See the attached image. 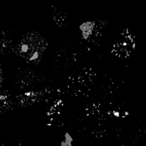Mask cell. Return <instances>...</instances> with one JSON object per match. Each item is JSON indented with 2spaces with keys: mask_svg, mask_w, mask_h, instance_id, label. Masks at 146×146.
Returning a JSON list of instances; mask_svg holds the SVG:
<instances>
[{
  "mask_svg": "<svg viewBox=\"0 0 146 146\" xmlns=\"http://www.w3.org/2000/svg\"><path fill=\"white\" fill-rule=\"evenodd\" d=\"M47 42L37 32H31L22 37L14 48L17 56L30 64H37L46 50Z\"/></svg>",
  "mask_w": 146,
  "mask_h": 146,
  "instance_id": "cell-1",
  "label": "cell"
},
{
  "mask_svg": "<svg viewBox=\"0 0 146 146\" xmlns=\"http://www.w3.org/2000/svg\"><path fill=\"white\" fill-rule=\"evenodd\" d=\"M94 74L91 69H83L78 73L70 77L69 91L75 96H84L91 91Z\"/></svg>",
  "mask_w": 146,
  "mask_h": 146,
  "instance_id": "cell-2",
  "label": "cell"
},
{
  "mask_svg": "<svg viewBox=\"0 0 146 146\" xmlns=\"http://www.w3.org/2000/svg\"><path fill=\"white\" fill-rule=\"evenodd\" d=\"M105 23L101 21H94L83 23L80 29L83 38L88 42L96 43L101 39Z\"/></svg>",
  "mask_w": 146,
  "mask_h": 146,
  "instance_id": "cell-3",
  "label": "cell"
},
{
  "mask_svg": "<svg viewBox=\"0 0 146 146\" xmlns=\"http://www.w3.org/2000/svg\"><path fill=\"white\" fill-rule=\"evenodd\" d=\"M44 94L45 91L40 90L29 91L17 96V100L21 106L29 107L41 101L44 96Z\"/></svg>",
  "mask_w": 146,
  "mask_h": 146,
  "instance_id": "cell-4",
  "label": "cell"
},
{
  "mask_svg": "<svg viewBox=\"0 0 146 146\" xmlns=\"http://www.w3.org/2000/svg\"><path fill=\"white\" fill-rule=\"evenodd\" d=\"M134 50H135L134 45H131L119 40L113 45L112 53L114 54V56L120 58H126L131 56Z\"/></svg>",
  "mask_w": 146,
  "mask_h": 146,
  "instance_id": "cell-5",
  "label": "cell"
},
{
  "mask_svg": "<svg viewBox=\"0 0 146 146\" xmlns=\"http://www.w3.org/2000/svg\"><path fill=\"white\" fill-rule=\"evenodd\" d=\"M64 108V103L61 99H56L53 102H50V106L48 108L47 115L50 117V123H53L56 121L58 117H61Z\"/></svg>",
  "mask_w": 146,
  "mask_h": 146,
  "instance_id": "cell-6",
  "label": "cell"
},
{
  "mask_svg": "<svg viewBox=\"0 0 146 146\" xmlns=\"http://www.w3.org/2000/svg\"><path fill=\"white\" fill-rule=\"evenodd\" d=\"M13 102L10 96V92L7 91H2L0 96V108L1 113H7L9 110H11L13 108Z\"/></svg>",
  "mask_w": 146,
  "mask_h": 146,
  "instance_id": "cell-7",
  "label": "cell"
},
{
  "mask_svg": "<svg viewBox=\"0 0 146 146\" xmlns=\"http://www.w3.org/2000/svg\"><path fill=\"white\" fill-rule=\"evenodd\" d=\"M68 14L58 10V8H55L54 10V21L57 25L60 27L64 28L68 26Z\"/></svg>",
  "mask_w": 146,
  "mask_h": 146,
  "instance_id": "cell-8",
  "label": "cell"
},
{
  "mask_svg": "<svg viewBox=\"0 0 146 146\" xmlns=\"http://www.w3.org/2000/svg\"><path fill=\"white\" fill-rule=\"evenodd\" d=\"M107 114L110 118H123L127 115L128 113L125 110H123V108H121L120 106H114L110 107V108L107 111Z\"/></svg>",
  "mask_w": 146,
  "mask_h": 146,
  "instance_id": "cell-9",
  "label": "cell"
},
{
  "mask_svg": "<svg viewBox=\"0 0 146 146\" xmlns=\"http://www.w3.org/2000/svg\"><path fill=\"white\" fill-rule=\"evenodd\" d=\"M12 38L8 32H2V38H1V44H2V53L6 54V51H8L11 45Z\"/></svg>",
  "mask_w": 146,
  "mask_h": 146,
  "instance_id": "cell-10",
  "label": "cell"
},
{
  "mask_svg": "<svg viewBox=\"0 0 146 146\" xmlns=\"http://www.w3.org/2000/svg\"><path fill=\"white\" fill-rule=\"evenodd\" d=\"M120 40L135 46V35L129 29L123 30V32L121 34Z\"/></svg>",
  "mask_w": 146,
  "mask_h": 146,
  "instance_id": "cell-11",
  "label": "cell"
}]
</instances>
